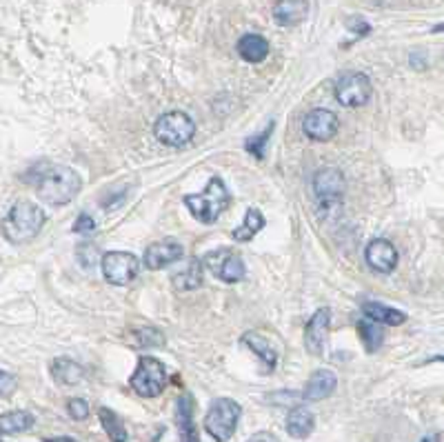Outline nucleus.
Wrapping results in <instances>:
<instances>
[{
	"mask_svg": "<svg viewBox=\"0 0 444 442\" xmlns=\"http://www.w3.org/2000/svg\"><path fill=\"white\" fill-rule=\"evenodd\" d=\"M33 187L38 198L49 205H67L80 194V176L65 165H40L33 169Z\"/></svg>",
	"mask_w": 444,
	"mask_h": 442,
	"instance_id": "obj_1",
	"label": "nucleus"
},
{
	"mask_svg": "<svg viewBox=\"0 0 444 442\" xmlns=\"http://www.w3.org/2000/svg\"><path fill=\"white\" fill-rule=\"evenodd\" d=\"M45 220H47L45 211L38 205H33L29 200H20L5 216V222H3L5 238L14 245L29 243L31 238L40 234V229L45 227Z\"/></svg>",
	"mask_w": 444,
	"mask_h": 442,
	"instance_id": "obj_2",
	"label": "nucleus"
},
{
	"mask_svg": "<svg viewBox=\"0 0 444 442\" xmlns=\"http://www.w3.org/2000/svg\"><path fill=\"white\" fill-rule=\"evenodd\" d=\"M185 205L196 220L211 224L220 218V213L231 205V194L218 176L209 178L207 187L196 196H185Z\"/></svg>",
	"mask_w": 444,
	"mask_h": 442,
	"instance_id": "obj_3",
	"label": "nucleus"
},
{
	"mask_svg": "<svg viewBox=\"0 0 444 442\" xmlns=\"http://www.w3.org/2000/svg\"><path fill=\"white\" fill-rule=\"evenodd\" d=\"M240 404L231 398H218L211 402V407L207 411L205 418V429L207 434L215 440V442H227L238 427L240 420Z\"/></svg>",
	"mask_w": 444,
	"mask_h": 442,
	"instance_id": "obj_4",
	"label": "nucleus"
},
{
	"mask_svg": "<svg viewBox=\"0 0 444 442\" xmlns=\"http://www.w3.org/2000/svg\"><path fill=\"white\" fill-rule=\"evenodd\" d=\"M129 385L138 396L155 398V396H160L162 389L167 387V369L160 360H155V358L142 356L138 360L134 376L129 380Z\"/></svg>",
	"mask_w": 444,
	"mask_h": 442,
	"instance_id": "obj_5",
	"label": "nucleus"
},
{
	"mask_svg": "<svg viewBox=\"0 0 444 442\" xmlns=\"http://www.w3.org/2000/svg\"><path fill=\"white\" fill-rule=\"evenodd\" d=\"M153 134L164 147H185L194 138L196 125L194 121L183 112H169L162 114L153 125Z\"/></svg>",
	"mask_w": 444,
	"mask_h": 442,
	"instance_id": "obj_6",
	"label": "nucleus"
},
{
	"mask_svg": "<svg viewBox=\"0 0 444 442\" xmlns=\"http://www.w3.org/2000/svg\"><path fill=\"white\" fill-rule=\"evenodd\" d=\"M102 276L114 287H125L134 282L140 271V260L129 252H107L100 258Z\"/></svg>",
	"mask_w": 444,
	"mask_h": 442,
	"instance_id": "obj_7",
	"label": "nucleus"
},
{
	"mask_svg": "<svg viewBox=\"0 0 444 442\" xmlns=\"http://www.w3.org/2000/svg\"><path fill=\"white\" fill-rule=\"evenodd\" d=\"M333 93L342 107H362L371 98V80L365 74L349 71L338 78Z\"/></svg>",
	"mask_w": 444,
	"mask_h": 442,
	"instance_id": "obj_8",
	"label": "nucleus"
},
{
	"mask_svg": "<svg viewBox=\"0 0 444 442\" xmlns=\"http://www.w3.org/2000/svg\"><path fill=\"white\" fill-rule=\"evenodd\" d=\"M344 176L335 167H325L314 176V194L320 202V207H335V202H340L344 196Z\"/></svg>",
	"mask_w": 444,
	"mask_h": 442,
	"instance_id": "obj_9",
	"label": "nucleus"
},
{
	"mask_svg": "<svg viewBox=\"0 0 444 442\" xmlns=\"http://www.w3.org/2000/svg\"><path fill=\"white\" fill-rule=\"evenodd\" d=\"M205 262L209 265V269L218 276L222 282L227 284H234V282H240L245 278V262L243 258H240L236 252H231V249H218V252H211Z\"/></svg>",
	"mask_w": 444,
	"mask_h": 442,
	"instance_id": "obj_10",
	"label": "nucleus"
},
{
	"mask_svg": "<svg viewBox=\"0 0 444 442\" xmlns=\"http://www.w3.org/2000/svg\"><path fill=\"white\" fill-rule=\"evenodd\" d=\"M329 329H331V312L329 307H322L311 316L305 327V349L311 356H322L329 338Z\"/></svg>",
	"mask_w": 444,
	"mask_h": 442,
	"instance_id": "obj_11",
	"label": "nucleus"
},
{
	"mask_svg": "<svg viewBox=\"0 0 444 442\" xmlns=\"http://www.w3.org/2000/svg\"><path fill=\"white\" fill-rule=\"evenodd\" d=\"M338 116L329 109H311L305 121H303V131L305 136L311 140H318V142H327L335 136V131H338Z\"/></svg>",
	"mask_w": 444,
	"mask_h": 442,
	"instance_id": "obj_12",
	"label": "nucleus"
},
{
	"mask_svg": "<svg viewBox=\"0 0 444 442\" xmlns=\"http://www.w3.org/2000/svg\"><path fill=\"white\" fill-rule=\"evenodd\" d=\"M365 258H367V265L378 273H391L398 267V252H395V247L389 241H385V238L371 241L367 245Z\"/></svg>",
	"mask_w": 444,
	"mask_h": 442,
	"instance_id": "obj_13",
	"label": "nucleus"
},
{
	"mask_svg": "<svg viewBox=\"0 0 444 442\" xmlns=\"http://www.w3.org/2000/svg\"><path fill=\"white\" fill-rule=\"evenodd\" d=\"M180 258H183V245H178L176 241H160L147 247L145 256H142V265L155 271L174 265Z\"/></svg>",
	"mask_w": 444,
	"mask_h": 442,
	"instance_id": "obj_14",
	"label": "nucleus"
},
{
	"mask_svg": "<svg viewBox=\"0 0 444 442\" xmlns=\"http://www.w3.org/2000/svg\"><path fill=\"white\" fill-rule=\"evenodd\" d=\"M176 427L180 442H200L194 422V398L189 393H183L176 400Z\"/></svg>",
	"mask_w": 444,
	"mask_h": 442,
	"instance_id": "obj_15",
	"label": "nucleus"
},
{
	"mask_svg": "<svg viewBox=\"0 0 444 442\" xmlns=\"http://www.w3.org/2000/svg\"><path fill=\"white\" fill-rule=\"evenodd\" d=\"M309 14L307 0H278L273 5V20L282 27H296L300 25Z\"/></svg>",
	"mask_w": 444,
	"mask_h": 442,
	"instance_id": "obj_16",
	"label": "nucleus"
},
{
	"mask_svg": "<svg viewBox=\"0 0 444 442\" xmlns=\"http://www.w3.org/2000/svg\"><path fill=\"white\" fill-rule=\"evenodd\" d=\"M335 385H338V380H335V374L329 372V369H320V372H316L314 376L309 378L307 387L303 391V398L305 400H325L329 398L331 393L335 391Z\"/></svg>",
	"mask_w": 444,
	"mask_h": 442,
	"instance_id": "obj_17",
	"label": "nucleus"
},
{
	"mask_svg": "<svg viewBox=\"0 0 444 442\" xmlns=\"http://www.w3.org/2000/svg\"><path fill=\"white\" fill-rule=\"evenodd\" d=\"M238 54L247 63H262L269 56V43L260 33H245L238 40Z\"/></svg>",
	"mask_w": 444,
	"mask_h": 442,
	"instance_id": "obj_18",
	"label": "nucleus"
},
{
	"mask_svg": "<svg viewBox=\"0 0 444 442\" xmlns=\"http://www.w3.org/2000/svg\"><path fill=\"white\" fill-rule=\"evenodd\" d=\"M316 427V418L307 407H293L286 416V434L296 440H305Z\"/></svg>",
	"mask_w": 444,
	"mask_h": 442,
	"instance_id": "obj_19",
	"label": "nucleus"
},
{
	"mask_svg": "<svg viewBox=\"0 0 444 442\" xmlns=\"http://www.w3.org/2000/svg\"><path fill=\"white\" fill-rule=\"evenodd\" d=\"M52 376L58 385L74 387L85 378V369H82L76 360H69V358H56L52 363Z\"/></svg>",
	"mask_w": 444,
	"mask_h": 442,
	"instance_id": "obj_20",
	"label": "nucleus"
},
{
	"mask_svg": "<svg viewBox=\"0 0 444 442\" xmlns=\"http://www.w3.org/2000/svg\"><path fill=\"white\" fill-rule=\"evenodd\" d=\"M362 312L369 320L378 322V325H391V327H400L406 322V316L402 312H398V309H391V307H385L380 303H365L362 305Z\"/></svg>",
	"mask_w": 444,
	"mask_h": 442,
	"instance_id": "obj_21",
	"label": "nucleus"
},
{
	"mask_svg": "<svg viewBox=\"0 0 444 442\" xmlns=\"http://www.w3.org/2000/svg\"><path fill=\"white\" fill-rule=\"evenodd\" d=\"M171 280L176 284V289H183V291L198 289L202 284V262L198 258H191L183 269L176 271V276Z\"/></svg>",
	"mask_w": 444,
	"mask_h": 442,
	"instance_id": "obj_22",
	"label": "nucleus"
},
{
	"mask_svg": "<svg viewBox=\"0 0 444 442\" xmlns=\"http://www.w3.org/2000/svg\"><path fill=\"white\" fill-rule=\"evenodd\" d=\"M262 227H265V216L260 213V209L251 207V209H247V213H245L243 224L236 227V229L231 231V236H234L236 243H247V241H251V238H254V236L262 229Z\"/></svg>",
	"mask_w": 444,
	"mask_h": 442,
	"instance_id": "obj_23",
	"label": "nucleus"
},
{
	"mask_svg": "<svg viewBox=\"0 0 444 442\" xmlns=\"http://www.w3.org/2000/svg\"><path fill=\"white\" fill-rule=\"evenodd\" d=\"M243 342H245L247 347L260 358L262 363H267V367H269V369H273V367H275V363H278V353H275V349L269 344V340H267V338H262L260 333H256V331L245 333V336H243Z\"/></svg>",
	"mask_w": 444,
	"mask_h": 442,
	"instance_id": "obj_24",
	"label": "nucleus"
},
{
	"mask_svg": "<svg viewBox=\"0 0 444 442\" xmlns=\"http://www.w3.org/2000/svg\"><path fill=\"white\" fill-rule=\"evenodd\" d=\"M33 422H36V418L29 411H9L0 418V429H3L5 436H11V434L29 432V429L33 427Z\"/></svg>",
	"mask_w": 444,
	"mask_h": 442,
	"instance_id": "obj_25",
	"label": "nucleus"
},
{
	"mask_svg": "<svg viewBox=\"0 0 444 442\" xmlns=\"http://www.w3.org/2000/svg\"><path fill=\"white\" fill-rule=\"evenodd\" d=\"M358 333H360V340L365 342V349L369 351V353H374V351H378L380 349V344H382V329H380V325L378 322H374V320H358Z\"/></svg>",
	"mask_w": 444,
	"mask_h": 442,
	"instance_id": "obj_26",
	"label": "nucleus"
},
{
	"mask_svg": "<svg viewBox=\"0 0 444 442\" xmlns=\"http://www.w3.org/2000/svg\"><path fill=\"white\" fill-rule=\"evenodd\" d=\"M98 416H100V422H102L105 432H107V436H109L112 442H129V436H127V429H125L123 420H120L112 409L102 407L98 411Z\"/></svg>",
	"mask_w": 444,
	"mask_h": 442,
	"instance_id": "obj_27",
	"label": "nucleus"
},
{
	"mask_svg": "<svg viewBox=\"0 0 444 442\" xmlns=\"http://www.w3.org/2000/svg\"><path fill=\"white\" fill-rule=\"evenodd\" d=\"M138 336V344L140 347H162L164 344V336L158 329H151V327H142L140 331H136Z\"/></svg>",
	"mask_w": 444,
	"mask_h": 442,
	"instance_id": "obj_28",
	"label": "nucleus"
},
{
	"mask_svg": "<svg viewBox=\"0 0 444 442\" xmlns=\"http://www.w3.org/2000/svg\"><path fill=\"white\" fill-rule=\"evenodd\" d=\"M271 131H273V125H269V129H267V131H262V134L247 138V142H245L247 151L254 153L256 158H262V149H265V142H267V138L271 136Z\"/></svg>",
	"mask_w": 444,
	"mask_h": 442,
	"instance_id": "obj_29",
	"label": "nucleus"
},
{
	"mask_svg": "<svg viewBox=\"0 0 444 442\" xmlns=\"http://www.w3.org/2000/svg\"><path fill=\"white\" fill-rule=\"evenodd\" d=\"M67 411L74 420H85V418L89 416V404L82 398H71L69 404H67Z\"/></svg>",
	"mask_w": 444,
	"mask_h": 442,
	"instance_id": "obj_30",
	"label": "nucleus"
},
{
	"mask_svg": "<svg viewBox=\"0 0 444 442\" xmlns=\"http://www.w3.org/2000/svg\"><path fill=\"white\" fill-rule=\"evenodd\" d=\"M78 260H80V265L93 267L95 260H98V249H95L93 245H80L78 247Z\"/></svg>",
	"mask_w": 444,
	"mask_h": 442,
	"instance_id": "obj_31",
	"label": "nucleus"
},
{
	"mask_svg": "<svg viewBox=\"0 0 444 442\" xmlns=\"http://www.w3.org/2000/svg\"><path fill=\"white\" fill-rule=\"evenodd\" d=\"M95 229V222L91 216H87V213H80L78 220L74 222V227H71V231L74 234H91Z\"/></svg>",
	"mask_w": 444,
	"mask_h": 442,
	"instance_id": "obj_32",
	"label": "nucleus"
},
{
	"mask_svg": "<svg viewBox=\"0 0 444 442\" xmlns=\"http://www.w3.org/2000/svg\"><path fill=\"white\" fill-rule=\"evenodd\" d=\"M14 387H16V378H11V374L3 372V376H0V391H3V396H9Z\"/></svg>",
	"mask_w": 444,
	"mask_h": 442,
	"instance_id": "obj_33",
	"label": "nucleus"
},
{
	"mask_svg": "<svg viewBox=\"0 0 444 442\" xmlns=\"http://www.w3.org/2000/svg\"><path fill=\"white\" fill-rule=\"evenodd\" d=\"M247 442H280V440L275 438L273 434H269V432H260V434H256V436H251Z\"/></svg>",
	"mask_w": 444,
	"mask_h": 442,
	"instance_id": "obj_34",
	"label": "nucleus"
},
{
	"mask_svg": "<svg viewBox=\"0 0 444 442\" xmlns=\"http://www.w3.org/2000/svg\"><path fill=\"white\" fill-rule=\"evenodd\" d=\"M47 442H78V440H74V438H52V440H47Z\"/></svg>",
	"mask_w": 444,
	"mask_h": 442,
	"instance_id": "obj_35",
	"label": "nucleus"
},
{
	"mask_svg": "<svg viewBox=\"0 0 444 442\" xmlns=\"http://www.w3.org/2000/svg\"><path fill=\"white\" fill-rule=\"evenodd\" d=\"M440 31H444V22H440V25L434 27V33H440Z\"/></svg>",
	"mask_w": 444,
	"mask_h": 442,
	"instance_id": "obj_36",
	"label": "nucleus"
},
{
	"mask_svg": "<svg viewBox=\"0 0 444 442\" xmlns=\"http://www.w3.org/2000/svg\"><path fill=\"white\" fill-rule=\"evenodd\" d=\"M424 442H429V440H424Z\"/></svg>",
	"mask_w": 444,
	"mask_h": 442,
	"instance_id": "obj_37",
	"label": "nucleus"
}]
</instances>
